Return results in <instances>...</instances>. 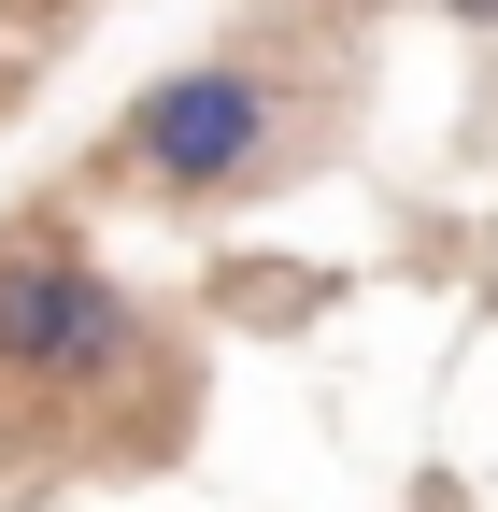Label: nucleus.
I'll list each match as a JSON object with an SVG mask.
<instances>
[{
  "instance_id": "obj_1",
  "label": "nucleus",
  "mask_w": 498,
  "mask_h": 512,
  "mask_svg": "<svg viewBox=\"0 0 498 512\" xmlns=\"http://www.w3.org/2000/svg\"><path fill=\"white\" fill-rule=\"evenodd\" d=\"M129 171L171 185V200H214V185H242L271 143H285V86H271V57H185V72H157L129 100Z\"/></svg>"
},
{
  "instance_id": "obj_2",
  "label": "nucleus",
  "mask_w": 498,
  "mask_h": 512,
  "mask_svg": "<svg viewBox=\"0 0 498 512\" xmlns=\"http://www.w3.org/2000/svg\"><path fill=\"white\" fill-rule=\"evenodd\" d=\"M143 356V313L72 242H0V370L15 384H114Z\"/></svg>"
}]
</instances>
